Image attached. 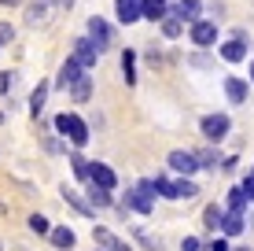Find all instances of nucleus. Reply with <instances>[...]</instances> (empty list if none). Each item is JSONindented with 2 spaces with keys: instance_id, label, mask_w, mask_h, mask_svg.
Here are the masks:
<instances>
[{
  "instance_id": "f257e3e1",
  "label": "nucleus",
  "mask_w": 254,
  "mask_h": 251,
  "mask_svg": "<svg viewBox=\"0 0 254 251\" xmlns=\"http://www.w3.org/2000/svg\"><path fill=\"white\" fill-rule=\"evenodd\" d=\"M155 196H159L155 177H140L126 188V196H122L118 207L122 211H133V214H155Z\"/></svg>"
},
{
  "instance_id": "f03ea898",
  "label": "nucleus",
  "mask_w": 254,
  "mask_h": 251,
  "mask_svg": "<svg viewBox=\"0 0 254 251\" xmlns=\"http://www.w3.org/2000/svg\"><path fill=\"white\" fill-rule=\"evenodd\" d=\"M56 129L74 144V148H85V144H89V126H85V118L74 115V111H63V115L56 118Z\"/></svg>"
},
{
  "instance_id": "7ed1b4c3",
  "label": "nucleus",
  "mask_w": 254,
  "mask_h": 251,
  "mask_svg": "<svg viewBox=\"0 0 254 251\" xmlns=\"http://www.w3.org/2000/svg\"><path fill=\"white\" fill-rule=\"evenodd\" d=\"M199 129H203V137H206L210 144H221L225 137H229V129H232V118L225 115V111H214V115L199 118Z\"/></svg>"
},
{
  "instance_id": "20e7f679",
  "label": "nucleus",
  "mask_w": 254,
  "mask_h": 251,
  "mask_svg": "<svg viewBox=\"0 0 254 251\" xmlns=\"http://www.w3.org/2000/svg\"><path fill=\"white\" fill-rule=\"evenodd\" d=\"M166 167H170L177 177L199 174V159H195V152H188V148H173L170 155H166Z\"/></svg>"
},
{
  "instance_id": "39448f33",
  "label": "nucleus",
  "mask_w": 254,
  "mask_h": 251,
  "mask_svg": "<svg viewBox=\"0 0 254 251\" xmlns=\"http://www.w3.org/2000/svg\"><path fill=\"white\" fill-rule=\"evenodd\" d=\"M100 45H96V41L92 37H77L74 41V59H77V63H81L85 67V71H89V67H96V63H100Z\"/></svg>"
},
{
  "instance_id": "423d86ee",
  "label": "nucleus",
  "mask_w": 254,
  "mask_h": 251,
  "mask_svg": "<svg viewBox=\"0 0 254 251\" xmlns=\"http://www.w3.org/2000/svg\"><path fill=\"white\" fill-rule=\"evenodd\" d=\"M89 37H92L100 48H111V45H115V30H111V22L100 19V15H92V19H89Z\"/></svg>"
},
{
  "instance_id": "0eeeda50",
  "label": "nucleus",
  "mask_w": 254,
  "mask_h": 251,
  "mask_svg": "<svg viewBox=\"0 0 254 251\" xmlns=\"http://www.w3.org/2000/svg\"><path fill=\"white\" fill-rule=\"evenodd\" d=\"M188 37H191V45H195V48H210V45L217 41V26H214V22H206V19H199L195 26H191Z\"/></svg>"
},
{
  "instance_id": "6e6552de",
  "label": "nucleus",
  "mask_w": 254,
  "mask_h": 251,
  "mask_svg": "<svg viewBox=\"0 0 254 251\" xmlns=\"http://www.w3.org/2000/svg\"><path fill=\"white\" fill-rule=\"evenodd\" d=\"M243 229H247V211H225V222H221V237H243Z\"/></svg>"
},
{
  "instance_id": "1a4fd4ad",
  "label": "nucleus",
  "mask_w": 254,
  "mask_h": 251,
  "mask_svg": "<svg viewBox=\"0 0 254 251\" xmlns=\"http://www.w3.org/2000/svg\"><path fill=\"white\" fill-rule=\"evenodd\" d=\"M173 15H177L181 22L195 26L199 19H203V0H177V4H173Z\"/></svg>"
},
{
  "instance_id": "9d476101",
  "label": "nucleus",
  "mask_w": 254,
  "mask_h": 251,
  "mask_svg": "<svg viewBox=\"0 0 254 251\" xmlns=\"http://www.w3.org/2000/svg\"><path fill=\"white\" fill-rule=\"evenodd\" d=\"M92 240H96V244H100L103 251H133V248L126 244V240L115 237V233H111L107 226H96V229H92Z\"/></svg>"
},
{
  "instance_id": "9b49d317",
  "label": "nucleus",
  "mask_w": 254,
  "mask_h": 251,
  "mask_svg": "<svg viewBox=\"0 0 254 251\" xmlns=\"http://www.w3.org/2000/svg\"><path fill=\"white\" fill-rule=\"evenodd\" d=\"M81 74H85V67L77 63L74 56H70L66 63L59 67V78H56V85H59V89H63V92H70V85H74V82H77V78H81Z\"/></svg>"
},
{
  "instance_id": "f8f14e48",
  "label": "nucleus",
  "mask_w": 254,
  "mask_h": 251,
  "mask_svg": "<svg viewBox=\"0 0 254 251\" xmlns=\"http://www.w3.org/2000/svg\"><path fill=\"white\" fill-rule=\"evenodd\" d=\"M115 15H118V22H136V19H144V4L140 0H115Z\"/></svg>"
},
{
  "instance_id": "ddd939ff",
  "label": "nucleus",
  "mask_w": 254,
  "mask_h": 251,
  "mask_svg": "<svg viewBox=\"0 0 254 251\" xmlns=\"http://www.w3.org/2000/svg\"><path fill=\"white\" fill-rule=\"evenodd\" d=\"M63 200H66L70 207H74V211L81 214V218H96V207L89 203V196H81L77 188H66V185H63Z\"/></svg>"
},
{
  "instance_id": "4468645a",
  "label": "nucleus",
  "mask_w": 254,
  "mask_h": 251,
  "mask_svg": "<svg viewBox=\"0 0 254 251\" xmlns=\"http://www.w3.org/2000/svg\"><path fill=\"white\" fill-rule=\"evenodd\" d=\"M225 96H229V103H247V96H251V85L247 82H240V78H225Z\"/></svg>"
},
{
  "instance_id": "2eb2a0df",
  "label": "nucleus",
  "mask_w": 254,
  "mask_h": 251,
  "mask_svg": "<svg viewBox=\"0 0 254 251\" xmlns=\"http://www.w3.org/2000/svg\"><path fill=\"white\" fill-rule=\"evenodd\" d=\"M221 59H225V63H243V59H247V41H243V37L225 41V45H221Z\"/></svg>"
},
{
  "instance_id": "dca6fc26",
  "label": "nucleus",
  "mask_w": 254,
  "mask_h": 251,
  "mask_svg": "<svg viewBox=\"0 0 254 251\" xmlns=\"http://www.w3.org/2000/svg\"><path fill=\"white\" fill-rule=\"evenodd\" d=\"M85 196H89V203L96 207V211L118 207V203H115V196H111V188H100V185H92V181H89V188H85Z\"/></svg>"
},
{
  "instance_id": "f3484780",
  "label": "nucleus",
  "mask_w": 254,
  "mask_h": 251,
  "mask_svg": "<svg viewBox=\"0 0 254 251\" xmlns=\"http://www.w3.org/2000/svg\"><path fill=\"white\" fill-rule=\"evenodd\" d=\"M48 240H52V248H59V251H74V229L70 226H52V233H48Z\"/></svg>"
},
{
  "instance_id": "a211bd4d",
  "label": "nucleus",
  "mask_w": 254,
  "mask_h": 251,
  "mask_svg": "<svg viewBox=\"0 0 254 251\" xmlns=\"http://www.w3.org/2000/svg\"><path fill=\"white\" fill-rule=\"evenodd\" d=\"M92 185H100V188H111V192H115V185H118V174L107 167V163H92Z\"/></svg>"
},
{
  "instance_id": "6ab92c4d",
  "label": "nucleus",
  "mask_w": 254,
  "mask_h": 251,
  "mask_svg": "<svg viewBox=\"0 0 254 251\" xmlns=\"http://www.w3.org/2000/svg\"><path fill=\"white\" fill-rule=\"evenodd\" d=\"M48 15H52V0H33V4L26 7V26L48 22Z\"/></svg>"
},
{
  "instance_id": "aec40b11",
  "label": "nucleus",
  "mask_w": 254,
  "mask_h": 251,
  "mask_svg": "<svg viewBox=\"0 0 254 251\" xmlns=\"http://www.w3.org/2000/svg\"><path fill=\"white\" fill-rule=\"evenodd\" d=\"M225 211H229V207H217V203H206V207H203V226H206L210 233H221Z\"/></svg>"
},
{
  "instance_id": "412c9836",
  "label": "nucleus",
  "mask_w": 254,
  "mask_h": 251,
  "mask_svg": "<svg viewBox=\"0 0 254 251\" xmlns=\"http://www.w3.org/2000/svg\"><path fill=\"white\" fill-rule=\"evenodd\" d=\"M140 4H144V19L151 22H162L170 15V0H140Z\"/></svg>"
},
{
  "instance_id": "4be33fe9",
  "label": "nucleus",
  "mask_w": 254,
  "mask_h": 251,
  "mask_svg": "<svg viewBox=\"0 0 254 251\" xmlns=\"http://www.w3.org/2000/svg\"><path fill=\"white\" fill-rule=\"evenodd\" d=\"M70 167H74V177H77V181H85V185L92 181V163L85 159L81 152H70Z\"/></svg>"
},
{
  "instance_id": "5701e85b",
  "label": "nucleus",
  "mask_w": 254,
  "mask_h": 251,
  "mask_svg": "<svg viewBox=\"0 0 254 251\" xmlns=\"http://www.w3.org/2000/svg\"><path fill=\"white\" fill-rule=\"evenodd\" d=\"M195 159H199V170H217V167H221L217 144H210V148H195Z\"/></svg>"
},
{
  "instance_id": "b1692460",
  "label": "nucleus",
  "mask_w": 254,
  "mask_h": 251,
  "mask_svg": "<svg viewBox=\"0 0 254 251\" xmlns=\"http://www.w3.org/2000/svg\"><path fill=\"white\" fill-rule=\"evenodd\" d=\"M92 96V78L89 74H81V78H77V82L74 85H70V100H77V103H85V100H89Z\"/></svg>"
},
{
  "instance_id": "393cba45",
  "label": "nucleus",
  "mask_w": 254,
  "mask_h": 251,
  "mask_svg": "<svg viewBox=\"0 0 254 251\" xmlns=\"http://www.w3.org/2000/svg\"><path fill=\"white\" fill-rule=\"evenodd\" d=\"M122 74H126V85H136V52L133 48L122 52Z\"/></svg>"
},
{
  "instance_id": "a878e982",
  "label": "nucleus",
  "mask_w": 254,
  "mask_h": 251,
  "mask_svg": "<svg viewBox=\"0 0 254 251\" xmlns=\"http://www.w3.org/2000/svg\"><path fill=\"white\" fill-rule=\"evenodd\" d=\"M45 100H48V82H41L37 89H33V96H30V115H33V118H41V111H45Z\"/></svg>"
},
{
  "instance_id": "bb28decb",
  "label": "nucleus",
  "mask_w": 254,
  "mask_h": 251,
  "mask_svg": "<svg viewBox=\"0 0 254 251\" xmlns=\"http://www.w3.org/2000/svg\"><path fill=\"white\" fill-rule=\"evenodd\" d=\"M251 200H247V192H243V185H232L229 188V211H247Z\"/></svg>"
},
{
  "instance_id": "cd10ccee",
  "label": "nucleus",
  "mask_w": 254,
  "mask_h": 251,
  "mask_svg": "<svg viewBox=\"0 0 254 251\" xmlns=\"http://www.w3.org/2000/svg\"><path fill=\"white\" fill-rule=\"evenodd\" d=\"M133 237L140 240V248H144V251H166V244H162L159 237H151L147 229H133Z\"/></svg>"
},
{
  "instance_id": "c85d7f7f",
  "label": "nucleus",
  "mask_w": 254,
  "mask_h": 251,
  "mask_svg": "<svg viewBox=\"0 0 254 251\" xmlns=\"http://www.w3.org/2000/svg\"><path fill=\"white\" fill-rule=\"evenodd\" d=\"M181 30H185V22H181L177 19V15H166V19H162V33H166V37H181Z\"/></svg>"
},
{
  "instance_id": "c756f323",
  "label": "nucleus",
  "mask_w": 254,
  "mask_h": 251,
  "mask_svg": "<svg viewBox=\"0 0 254 251\" xmlns=\"http://www.w3.org/2000/svg\"><path fill=\"white\" fill-rule=\"evenodd\" d=\"M30 233H37V237H48L52 233V222L45 214H30Z\"/></svg>"
},
{
  "instance_id": "7c9ffc66",
  "label": "nucleus",
  "mask_w": 254,
  "mask_h": 251,
  "mask_svg": "<svg viewBox=\"0 0 254 251\" xmlns=\"http://www.w3.org/2000/svg\"><path fill=\"white\" fill-rule=\"evenodd\" d=\"M188 63H191V67H195V71H210V67H214V59H210V56H206V52H195V56H191V59H188Z\"/></svg>"
},
{
  "instance_id": "2f4dec72",
  "label": "nucleus",
  "mask_w": 254,
  "mask_h": 251,
  "mask_svg": "<svg viewBox=\"0 0 254 251\" xmlns=\"http://www.w3.org/2000/svg\"><path fill=\"white\" fill-rule=\"evenodd\" d=\"M45 152H52V155H63V152H66V144L59 141V137H45Z\"/></svg>"
},
{
  "instance_id": "473e14b6",
  "label": "nucleus",
  "mask_w": 254,
  "mask_h": 251,
  "mask_svg": "<svg viewBox=\"0 0 254 251\" xmlns=\"http://www.w3.org/2000/svg\"><path fill=\"white\" fill-rule=\"evenodd\" d=\"M203 251H232L229 248V237H214L210 244H203Z\"/></svg>"
},
{
  "instance_id": "72a5a7b5",
  "label": "nucleus",
  "mask_w": 254,
  "mask_h": 251,
  "mask_svg": "<svg viewBox=\"0 0 254 251\" xmlns=\"http://www.w3.org/2000/svg\"><path fill=\"white\" fill-rule=\"evenodd\" d=\"M181 251H203V240L199 237H185L181 240Z\"/></svg>"
},
{
  "instance_id": "f704fd0d",
  "label": "nucleus",
  "mask_w": 254,
  "mask_h": 251,
  "mask_svg": "<svg viewBox=\"0 0 254 251\" xmlns=\"http://www.w3.org/2000/svg\"><path fill=\"white\" fill-rule=\"evenodd\" d=\"M11 37H15V30L7 22H0V45H11Z\"/></svg>"
},
{
  "instance_id": "c9c22d12",
  "label": "nucleus",
  "mask_w": 254,
  "mask_h": 251,
  "mask_svg": "<svg viewBox=\"0 0 254 251\" xmlns=\"http://www.w3.org/2000/svg\"><path fill=\"white\" fill-rule=\"evenodd\" d=\"M7 89H11V74H0V96H7Z\"/></svg>"
},
{
  "instance_id": "e433bc0d",
  "label": "nucleus",
  "mask_w": 254,
  "mask_h": 251,
  "mask_svg": "<svg viewBox=\"0 0 254 251\" xmlns=\"http://www.w3.org/2000/svg\"><path fill=\"white\" fill-rule=\"evenodd\" d=\"M59 7H66V11H70V7H74V0H59Z\"/></svg>"
},
{
  "instance_id": "4c0bfd02",
  "label": "nucleus",
  "mask_w": 254,
  "mask_h": 251,
  "mask_svg": "<svg viewBox=\"0 0 254 251\" xmlns=\"http://www.w3.org/2000/svg\"><path fill=\"white\" fill-rule=\"evenodd\" d=\"M232 251H254V248H247V244H243V248H232Z\"/></svg>"
},
{
  "instance_id": "58836bf2",
  "label": "nucleus",
  "mask_w": 254,
  "mask_h": 251,
  "mask_svg": "<svg viewBox=\"0 0 254 251\" xmlns=\"http://www.w3.org/2000/svg\"><path fill=\"white\" fill-rule=\"evenodd\" d=\"M247 181H251V185H254V170H251V174H247Z\"/></svg>"
},
{
  "instance_id": "ea45409f",
  "label": "nucleus",
  "mask_w": 254,
  "mask_h": 251,
  "mask_svg": "<svg viewBox=\"0 0 254 251\" xmlns=\"http://www.w3.org/2000/svg\"><path fill=\"white\" fill-rule=\"evenodd\" d=\"M251 78H254V63H251Z\"/></svg>"
},
{
  "instance_id": "a19ab883",
  "label": "nucleus",
  "mask_w": 254,
  "mask_h": 251,
  "mask_svg": "<svg viewBox=\"0 0 254 251\" xmlns=\"http://www.w3.org/2000/svg\"><path fill=\"white\" fill-rule=\"evenodd\" d=\"M96 251H103V248H96Z\"/></svg>"
}]
</instances>
